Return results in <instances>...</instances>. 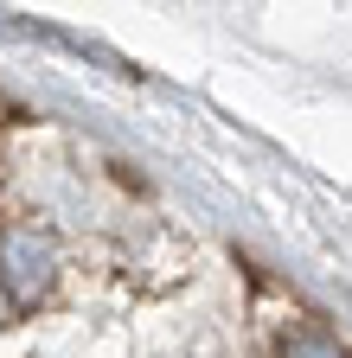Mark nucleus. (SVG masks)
I'll list each match as a JSON object with an SVG mask.
<instances>
[{"label":"nucleus","instance_id":"f257e3e1","mask_svg":"<svg viewBox=\"0 0 352 358\" xmlns=\"http://www.w3.org/2000/svg\"><path fill=\"white\" fill-rule=\"evenodd\" d=\"M58 275V243L45 231H0V288L13 307H32Z\"/></svg>","mask_w":352,"mask_h":358},{"label":"nucleus","instance_id":"f03ea898","mask_svg":"<svg viewBox=\"0 0 352 358\" xmlns=\"http://www.w3.org/2000/svg\"><path fill=\"white\" fill-rule=\"evenodd\" d=\"M276 358H346V352H339V345H333L327 333H288Z\"/></svg>","mask_w":352,"mask_h":358}]
</instances>
